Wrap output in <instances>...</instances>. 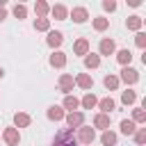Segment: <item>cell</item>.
Wrapping results in <instances>:
<instances>
[{
	"mask_svg": "<svg viewBox=\"0 0 146 146\" xmlns=\"http://www.w3.org/2000/svg\"><path fill=\"white\" fill-rule=\"evenodd\" d=\"M52 146H78L75 137H73V130H59L55 135V141Z\"/></svg>",
	"mask_w": 146,
	"mask_h": 146,
	"instance_id": "6da1fadb",
	"label": "cell"
},
{
	"mask_svg": "<svg viewBox=\"0 0 146 146\" xmlns=\"http://www.w3.org/2000/svg\"><path fill=\"white\" fill-rule=\"evenodd\" d=\"M121 78H123L128 84H132V82H137V80H139V75H137V71H135V68H123V71H121Z\"/></svg>",
	"mask_w": 146,
	"mask_h": 146,
	"instance_id": "7a4b0ae2",
	"label": "cell"
},
{
	"mask_svg": "<svg viewBox=\"0 0 146 146\" xmlns=\"http://www.w3.org/2000/svg\"><path fill=\"white\" fill-rule=\"evenodd\" d=\"M5 141H7L9 146H16V144H18V132H16L14 128H7V130H5Z\"/></svg>",
	"mask_w": 146,
	"mask_h": 146,
	"instance_id": "3957f363",
	"label": "cell"
},
{
	"mask_svg": "<svg viewBox=\"0 0 146 146\" xmlns=\"http://www.w3.org/2000/svg\"><path fill=\"white\" fill-rule=\"evenodd\" d=\"M114 52V41L112 39H103L100 41V55H112Z\"/></svg>",
	"mask_w": 146,
	"mask_h": 146,
	"instance_id": "277c9868",
	"label": "cell"
},
{
	"mask_svg": "<svg viewBox=\"0 0 146 146\" xmlns=\"http://www.w3.org/2000/svg\"><path fill=\"white\" fill-rule=\"evenodd\" d=\"M82 119H84V116H82L80 112H71V114L66 116V121H68L71 128H73V125H82Z\"/></svg>",
	"mask_w": 146,
	"mask_h": 146,
	"instance_id": "5b68a950",
	"label": "cell"
},
{
	"mask_svg": "<svg viewBox=\"0 0 146 146\" xmlns=\"http://www.w3.org/2000/svg\"><path fill=\"white\" fill-rule=\"evenodd\" d=\"M73 21H75V23H84V21H87V9H82V7L73 9Z\"/></svg>",
	"mask_w": 146,
	"mask_h": 146,
	"instance_id": "8992f818",
	"label": "cell"
},
{
	"mask_svg": "<svg viewBox=\"0 0 146 146\" xmlns=\"http://www.w3.org/2000/svg\"><path fill=\"white\" fill-rule=\"evenodd\" d=\"M121 132H123V135H132V132H135V121L123 119V121H121Z\"/></svg>",
	"mask_w": 146,
	"mask_h": 146,
	"instance_id": "52a82bcc",
	"label": "cell"
},
{
	"mask_svg": "<svg viewBox=\"0 0 146 146\" xmlns=\"http://www.w3.org/2000/svg\"><path fill=\"white\" fill-rule=\"evenodd\" d=\"M91 139H94V130H91V128H82V130H80V141L91 144Z\"/></svg>",
	"mask_w": 146,
	"mask_h": 146,
	"instance_id": "ba28073f",
	"label": "cell"
},
{
	"mask_svg": "<svg viewBox=\"0 0 146 146\" xmlns=\"http://www.w3.org/2000/svg\"><path fill=\"white\" fill-rule=\"evenodd\" d=\"M50 64H52V66H64V64H66V57H64V52H55V55L50 57Z\"/></svg>",
	"mask_w": 146,
	"mask_h": 146,
	"instance_id": "9c48e42d",
	"label": "cell"
},
{
	"mask_svg": "<svg viewBox=\"0 0 146 146\" xmlns=\"http://www.w3.org/2000/svg\"><path fill=\"white\" fill-rule=\"evenodd\" d=\"M59 87H62V91H71V87H73V78H71V75H62Z\"/></svg>",
	"mask_w": 146,
	"mask_h": 146,
	"instance_id": "30bf717a",
	"label": "cell"
},
{
	"mask_svg": "<svg viewBox=\"0 0 146 146\" xmlns=\"http://www.w3.org/2000/svg\"><path fill=\"white\" fill-rule=\"evenodd\" d=\"M62 116H64L62 107H57V105H55V107H50V110H48V119H52V121H59Z\"/></svg>",
	"mask_w": 146,
	"mask_h": 146,
	"instance_id": "8fae6325",
	"label": "cell"
},
{
	"mask_svg": "<svg viewBox=\"0 0 146 146\" xmlns=\"http://www.w3.org/2000/svg\"><path fill=\"white\" fill-rule=\"evenodd\" d=\"M62 39H64L62 32H50V34H48V43H50V46H59Z\"/></svg>",
	"mask_w": 146,
	"mask_h": 146,
	"instance_id": "7c38bea8",
	"label": "cell"
},
{
	"mask_svg": "<svg viewBox=\"0 0 146 146\" xmlns=\"http://www.w3.org/2000/svg\"><path fill=\"white\" fill-rule=\"evenodd\" d=\"M94 123H96L98 128H107V125H110V116H107V114H98Z\"/></svg>",
	"mask_w": 146,
	"mask_h": 146,
	"instance_id": "4fadbf2b",
	"label": "cell"
},
{
	"mask_svg": "<svg viewBox=\"0 0 146 146\" xmlns=\"http://www.w3.org/2000/svg\"><path fill=\"white\" fill-rule=\"evenodd\" d=\"M87 48H89L87 39H80V41L75 43V52H78V55H84V52H87Z\"/></svg>",
	"mask_w": 146,
	"mask_h": 146,
	"instance_id": "5bb4252c",
	"label": "cell"
},
{
	"mask_svg": "<svg viewBox=\"0 0 146 146\" xmlns=\"http://www.w3.org/2000/svg\"><path fill=\"white\" fill-rule=\"evenodd\" d=\"M82 105H84L87 110H91V107L96 105V96H94V94H87V96L82 98Z\"/></svg>",
	"mask_w": 146,
	"mask_h": 146,
	"instance_id": "9a60e30c",
	"label": "cell"
},
{
	"mask_svg": "<svg viewBox=\"0 0 146 146\" xmlns=\"http://www.w3.org/2000/svg\"><path fill=\"white\" fill-rule=\"evenodd\" d=\"M103 144H105V146H114V144H116V135H114V132H105V135H103Z\"/></svg>",
	"mask_w": 146,
	"mask_h": 146,
	"instance_id": "2e32d148",
	"label": "cell"
},
{
	"mask_svg": "<svg viewBox=\"0 0 146 146\" xmlns=\"http://www.w3.org/2000/svg\"><path fill=\"white\" fill-rule=\"evenodd\" d=\"M116 57H119V62H121V64H128V62L132 59L130 50H119V55H116Z\"/></svg>",
	"mask_w": 146,
	"mask_h": 146,
	"instance_id": "e0dca14e",
	"label": "cell"
},
{
	"mask_svg": "<svg viewBox=\"0 0 146 146\" xmlns=\"http://www.w3.org/2000/svg\"><path fill=\"white\" fill-rule=\"evenodd\" d=\"M84 64H87L89 68H96V66L100 64V59H98V55H89V57L84 59Z\"/></svg>",
	"mask_w": 146,
	"mask_h": 146,
	"instance_id": "ac0fdd59",
	"label": "cell"
},
{
	"mask_svg": "<svg viewBox=\"0 0 146 146\" xmlns=\"http://www.w3.org/2000/svg\"><path fill=\"white\" fill-rule=\"evenodd\" d=\"M78 84H80V87H84V89H89L94 82H91V78H89V75H78Z\"/></svg>",
	"mask_w": 146,
	"mask_h": 146,
	"instance_id": "d6986e66",
	"label": "cell"
},
{
	"mask_svg": "<svg viewBox=\"0 0 146 146\" xmlns=\"http://www.w3.org/2000/svg\"><path fill=\"white\" fill-rule=\"evenodd\" d=\"M103 82H105V87H107V89H116V84H119V80H116L114 75H107Z\"/></svg>",
	"mask_w": 146,
	"mask_h": 146,
	"instance_id": "ffe728a7",
	"label": "cell"
},
{
	"mask_svg": "<svg viewBox=\"0 0 146 146\" xmlns=\"http://www.w3.org/2000/svg\"><path fill=\"white\" fill-rule=\"evenodd\" d=\"M64 107H66V110H75V107H78V98H73V96H66V100H64Z\"/></svg>",
	"mask_w": 146,
	"mask_h": 146,
	"instance_id": "44dd1931",
	"label": "cell"
},
{
	"mask_svg": "<svg viewBox=\"0 0 146 146\" xmlns=\"http://www.w3.org/2000/svg\"><path fill=\"white\" fill-rule=\"evenodd\" d=\"M100 110H105V112L114 110V100H112V98H103V100H100Z\"/></svg>",
	"mask_w": 146,
	"mask_h": 146,
	"instance_id": "7402d4cb",
	"label": "cell"
},
{
	"mask_svg": "<svg viewBox=\"0 0 146 146\" xmlns=\"http://www.w3.org/2000/svg\"><path fill=\"white\" fill-rule=\"evenodd\" d=\"M14 121H16V125H27V123H30V116H27V114H16Z\"/></svg>",
	"mask_w": 146,
	"mask_h": 146,
	"instance_id": "603a6c76",
	"label": "cell"
},
{
	"mask_svg": "<svg viewBox=\"0 0 146 146\" xmlns=\"http://www.w3.org/2000/svg\"><path fill=\"white\" fill-rule=\"evenodd\" d=\"M135 98H137V96H135V91H130V89H128V91H123V103H125V105H128V103H135Z\"/></svg>",
	"mask_w": 146,
	"mask_h": 146,
	"instance_id": "cb8c5ba5",
	"label": "cell"
},
{
	"mask_svg": "<svg viewBox=\"0 0 146 146\" xmlns=\"http://www.w3.org/2000/svg\"><path fill=\"white\" fill-rule=\"evenodd\" d=\"M52 14H55L57 18H64V16H66V9H64L62 5H57V7H52Z\"/></svg>",
	"mask_w": 146,
	"mask_h": 146,
	"instance_id": "d4e9b609",
	"label": "cell"
},
{
	"mask_svg": "<svg viewBox=\"0 0 146 146\" xmlns=\"http://www.w3.org/2000/svg\"><path fill=\"white\" fill-rule=\"evenodd\" d=\"M139 25H141V18H137V16H132V18L128 21V27H130V30H137Z\"/></svg>",
	"mask_w": 146,
	"mask_h": 146,
	"instance_id": "484cf974",
	"label": "cell"
},
{
	"mask_svg": "<svg viewBox=\"0 0 146 146\" xmlns=\"http://www.w3.org/2000/svg\"><path fill=\"white\" fill-rule=\"evenodd\" d=\"M14 14H16L18 18H25V7H23V5H16V7H14Z\"/></svg>",
	"mask_w": 146,
	"mask_h": 146,
	"instance_id": "4316f807",
	"label": "cell"
},
{
	"mask_svg": "<svg viewBox=\"0 0 146 146\" xmlns=\"http://www.w3.org/2000/svg\"><path fill=\"white\" fill-rule=\"evenodd\" d=\"M34 25H36V30H48V21H46V18H39Z\"/></svg>",
	"mask_w": 146,
	"mask_h": 146,
	"instance_id": "83f0119b",
	"label": "cell"
},
{
	"mask_svg": "<svg viewBox=\"0 0 146 146\" xmlns=\"http://www.w3.org/2000/svg\"><path fill=\"white\" fill-rule=\"evenodd\" d=\"M94 25H96V30H105V27H107V21H105V18H96Z\"/></svg>",
	"mask_w": 146,
	"mask_h": 146,
	"instance_id": "f1b7e54d",
	"label": "cell"
},
{
	"mask_svg": "<svg viewBox=\"0 0 146 146\" xmlns=\"http://www.w3.org/2000/svg\"><path fill=\"white\" fill-rule=\"evenodd\" d=\"M135 139H137V144H144V141H146V130H139V132L135 135Z\"/></svg>",
	"mask_w": 146,
	"mask_h": 146,
	"instance_id": "f546056e",
	"label": "cell"
},
{
	"mask_svg": "<svg viewBox=\"0 0 146 146\" xmlns=\"http://www.w3.org/2000/svg\"><path fill=\"white\" fill-rule=\"evenodd\" d=\"M137 46H139V48H144V46H146V34H141V32L137 34Z\"/></svg>",
	"mask_w": 146,
	"mask_h": 146,
	"instance_id": "4dcf8cb0",
	"label": "cell"
},
{
	"mask_svg": "<svg viewBox=\"0 0 146 146\" xmlns=\"http://www.w3.org/2000/svg\"><path fill=\"white\" fill-rule=\"evenodd\" d=\"M36 11H39V14H46V11H48V5H46V2H36Z\"/></svg>",
	"mask_w": 146,
	"mask_h": 146,
	"instance_id": "1f68e13d",
	"label": "cell"
},
{
	"mask_svg": "<svg viewBox=\"0 0 146 146\" xmlns=\"http://www.w3.org/2000/svg\"><path fill=\"white\" fill-rule=\"evenodd\" d=\"M144 119H146L144 110H135V121H144Z\"/></svg>",
	"mask_w": 146,
	"mask_h": 146,
	"instance_id": "d6a6232c",
	"label": "cell"
},
{
	"mask_svg": "<svg viewBox=\"0 0 146 146\" xmlns=\"http://www.w3.org/2000/svg\"><path fill=\"white\" fill-rule=\"evenodd\" d=\"M103 7H105V9H110V11H112V9H116V5H114V2H103Z\"/></svg>",
	"mask_w": 146,
	"mask_h": 146,
	"instance_id": "836d02e7",
	"label": "cell"
},
{
	"mask_svg": "<svg viewBox=\"0 0 146 146\" xmlns=\"http://www.w3.org/2000/svg\"><path fill=\"white\" fill-rule=\"evenodd\" d=\"M2 18H5V9H0V21H2Z\"/></svg>",
	"mask_w": 146,
	"mask_h": 146,
	"instance_id": "e575fe53",
	"label": "cell"
},
{
	"mask_svg": "<svg viewBox=\"0 0 146 146\" xmlns=\"http://www.w3.org/2000/svg\"><path fill=\"white\" fill-rule=\"evenodd\" d=\"M0 78H2V68H0Z\"/></svg>",
	"mask_w": 146,
	"mask_h": 146,
	"instance_id": "d590c367",
	"label": "cell"
}]
</instances>
